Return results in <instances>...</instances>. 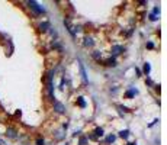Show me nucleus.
<instances>
[{"label": "nucleus", "mask_w": 167, "mask_h": 145, "mask_svg": "<svg viewBox=\"0 0 167 145\" xmlns=\"http://www.w3.org/2000/svg\"><path fill=\"white\" fill-rule=\"evenodd\" d=\"M28 5H29V8H31L35 13H38V15H41V13H44V12H45V10H44V9H42V8H41L36 2H28Z\"/></svg>", "instance_id": "f257e3e1"}, {"label": "nucleus", "mask_w": 167, "mask_h": 145, "mask_svg": "<svg viewBox=\"0 0 167 145\" xmlns=\"http://www.w3.org/2000/svg\"><path fill=\"white\" fill-rule=\"evenodd\" d=\"M6 135L9 136V138H12V139H15V138H18V131L15 129V128H8V131H6Z\"/></svg>", "instance_id": "f03ea898"}, {"label": "nucleus", "mask_w": 167, "mask_h": 145, "mask_svg": "<svg viewBox=\"0 0 167 145\" xmlns=\"http://www.w3.org/2000/svg\"><path fill=\"white\" fill-rule=\"evenodd\" d=\"M54 109H55V112H58V113H64V106H63L60 102H55V103H54Z\"/></svg>", "instance_id": "7ed1b4c3"}, {"label": "nucleus", "mask_w": 167, "mask_h": 145, "mask_svg": "<svg viewBox=\"0 0 167 145\" xmlns=\"http://www.w3.org/2000/svg\"><path fill=\"white\" fill-rule=\"evenodd\" d=\"M39 29H41L42 32H45L47 29H49V23H48V22H41V23H39Z\"/></svg>", "instance_id": "20e7f679"}, {"label": "nucleus", "mask_w": 167, "mask_h": 145, "mask_svg": "<svg viewBox=\"0 0 167 145\" xmlns=\"http://www.w3.org/2000/svg\"><path fill=\"white\" fill-rule=\"evenodd\" d=\"M36 145H44V139H36Z\"/></svg>", "instance_id": "39448f33"}, {"label": "nucleus", "mask_w": 167, "mask_h": 145, "mask_svg": "<svg viewBox=\"0 0 167 145\" xmlns=\"http://www.w3.org/2000/svg\"><path fill=\"white\" fill-rule=\"evenodd\" d=\"M96 133L102 136V135H103V129H96Z\"/></svg>", "instance_id": "423d86ee"}, {"label": "nucleus", "mask_w": 167, "mask_h": 145, "mask_svg": "<svg viewBox=\"0 0 167 145\" xmlns=\"http://www.w3.org/2000/svg\"><path fill=\"white\" fill-rule=\"evenodd\" d=\"M121 136H125V138H126V136H128V131H124V132H121Z\"/></svg>", "instance_id": "0eeeda50"}, {"label": "nucleus", "mask_w": 167, "mask_h": 145, "mask_svg": "<svg viewBox=\"0 0 167 145\" xmlns=\"http://www.w3.org/2000/svg\"><path fill=\"white\" fill-rule=\"evenodd\" d=\"M113 139H115V138H113V136H109V138H108V142H112V141H113Z\"/></svg>", "instance_id": "6e6552de"}, {"label": "nucleus", "mask_w": 167, "mask_h": 145, "mask_svg": "<svg viewBox=\"0 0 167 145\" xmlns=\"http://www.w3.org/2000/svg\"><path fill=\"white\" fill-rule=\"evenodd\" d=\"M0 145H5V142H3L2 139H0Z\"/></svg>", "instance_id": "1a4fd4ad"}]
</instances>
